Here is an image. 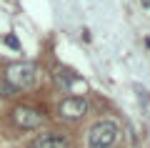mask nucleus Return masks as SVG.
<instances>
[{"label": "nucleus", "mask_w": 150, "mask_h": 148, "mask_svg": "<svg viewBox=\"0 0 150 148\" xmlns=\"http://www.w3.org/2000/svg\"><path fill=\"white\" fill-rule=\"evenodd\" d=\"M13 121H15V126L30 131V128H38L43 123V113L38 111V108H30V106H18L13 111Z\"/></svg>", "instance_id": "3"}, {"label": "nucleus", "mask_w": 150, "mask_h": 148, "mask_svg": "<svg viewBox=\"0 0 150 148\" xmlns=\"http://www.w3.org/2000/svg\"><path fill=\"white\" fill-rule=\"evenodd\" d=\"M33 148H68V141L55 133H43V136H38Z\"/></svg>", "instance_id": "5"}, {"label": "nucleus", "mask_w": 150, "mask_h": 148, "mask_svg": "<svg viewBox=\"0 0 150 148\" xmlns=\"http://www.w3.org/2000/svg\"><path fill=\"white\" fill-rule=\"evenodd\" d=\"M5 43H8V45H10V48H15V50H20V40H18V38L13 35V33H10V35L5 38Z\"/></svg>", "instance_id": "6"}, {"label": "nucleus", "mask_w": 150, "mask_h": 148, "mask_svg": "<svg viewBox=\"0 0 150 148\" xmlns=\"http://www.w3.org/2000/svg\"><path fill=\"white\" fill-rule=\"evenodd\" d=\"M5 80L13 88H33L38 83V68L33 63H13L5 68Z\"/></svg>", "instance_id": "2"}, {"label": "nucleus", "mask_w": 150, "mask_h": 148, "mask_svg": "<svg viewBox=\"0 0 150 148\" xmlns=\"http://www.w3.org/2000/svg\"><path fill=\"white\" fill-rule=\"evenodd\" d=\"M120 141V126L115 121H98L88 131V148H112Z\"/></svg>", "instance_id": "1"}, {"label": "nucleus", "mask_w": 150, "mask_h": 148, "mask_svg": "<svg viewBox=\"0 0 150 148\" xmlns=\"http://www.w3.org/2000/svg\"><path fill=\"white\" fill-rule=\"evenodd\" d=\"M60 116L68 118V121H78V118H83L88 113V101L85 98H78V95H70V98H65V101H60Z\"/></svg>", "instance_id": "4"}]
</instances>
